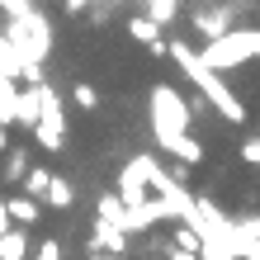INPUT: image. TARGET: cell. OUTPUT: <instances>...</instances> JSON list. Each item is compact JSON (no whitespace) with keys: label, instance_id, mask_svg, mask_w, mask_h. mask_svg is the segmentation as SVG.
I'll use <instances>...</instances> for the list:
<instances>
[{"label":"cell","instance_id":"1","mask_svg":"<svg viewBox=\"0 0 260 260\" xmlns=\"http://www.w3.org/2000/svg\"><path fill=\"white\" fill-rule=\"evenodd\" d=\"M189 100L175 85H156L151 90V137L166 156H175L180 166H199L204 161V142L189 137Z\"/></svg>","mask_w":260,"mask_h":260},{"label":"cell","instance_id":"2","mask_svg":"<svg viewBox=\"0 0 260 260\" xmlns=\"http://www.w3.org/2000/svg\"><path fill=\"white\" fill-rule=\"evenodd\" d=\"M166 57H175V67H180V71H185L189 81L199 85V95H204L213 109L227 118V123H246V104H241L232 90H227V81H222L218 71H208L204 62H199V52L189 48V43H171V52H166Z\"/></svg>","mask_w":260,"mask_h":260},{"label":"cell","instance_id":"3","mask_svg":"<svg viewBox=\"0 0 260 260\" xmlns=\"http://www.w3.org/2000/svg\"><path fill=\"white\" fill-rule=\"evenodd\" d=\"M0 34L10 38L14 52H19V67H24V62L43 67V57L52 52V19H48L38 5L24 10V14H14V19H5V24H0Z\"/></svg>","mask_w":260,"mask_h":260},{"label":"cell","instance_id":"4","mask_svg":"<svg viewBox=\"0 0 260 260\" xmlns=\"http://www.w3.org/2000/svg\"><path fill=\"white\" fill-rule=\"evenodd\" d=\"M199 62L208 71H232V67H246V62H260V24L251 28H232V34L204 43V52H199Z\"/></svg>","mask_w":260,"mask_h":260},{"label":"cell","instance_id":"5","mask_svg":"<svg viewBox=\"0 0 260 260\" xmlns=\"http://www.w3.org/2000/svg\"><path fill=\"white\" fill-rule=\"evenodd\" d=\"M34 90H38V123H34V137H38V147L57 151V147L67 142V109H62V100H57L52 85H34Z\"/></svg>","mask_w":260,"mask_h":260},{"label":"cell","instance_id":"6","mask_svg":"<svg viewBox=\"0 0 260 260\" xmlns=\"http://www.w3.org/2000/svg\"><path fill=\"white\" fill-rule=\"evenodd\" d=\"M156 156H133L128 166H123V171H118V204H123V208H137V204H147V199H151V189H147V175L151 171H156Z\"/></svg>","mask_w":260,"mask_h":260},{"label":"cell","instance_id":"7","mask_svg":"<svg viewBox=\"0 0 260 260\" xmlns=\"http://www.w3.org/2000/svg\"><path fill=\"white\" fill-rule=\"evenodd\" d=\"M246 10V0H227V5H199L194 10V34H204V43H213V38H222V34H232V19Z\"/></svg>","mask_w":260,"mask_h":260},{"label":"cell","instance_id":"8","mask_svg":"<svg viewBox=\"0 0 260 260\" xmlns=\"http://www.w3.org/2000/svg\"><path fill=\"white\" fill-rule=\"evenodd\" d=\"M90 251H100V255H118V260H123L128 237L118 232V227H109V222H100V218H95V232H90Z\"/></svg>","mask_w":260,"mask_h":260},{"label":"cell","instance_id":"9","mask_svg":"<svg viewBox=\"0 0 260 260\" xmlns=\"http://www.w3.org/2000/svg\"><path fill=\"white\" fill-rule=\"evenodd\" d=\"M10 123H19V128H28L34 133V123H38V90H14V104H10Z\"/></svg>","mask_w":260,"mask_h":260},{"label":"cell","instance_id":"10","mask_svg":"<svg viewBox=\"0 0 260 260\" xmlns=\"http://www.w3.org/2000/svg\"><path fill=\"white\" fill-rule=\"evenodd\" d=\"M5 213H10L14 227H28V222L43 218V204H34V199H24V194H14V199H5Z\"/></svg>","mask_w":260,"mask_h":260},{"label":"cell","instance_id":"11","mask_svg":"<svg viewBox=\"0 0 260 260\" xmlns=\"http://www.w3.org/2000/svg\"><path fill=\"white\" fill-rule=\"evenodd\" d=\"M137 14H147L156 28H166V24H175V19H180V0H147Z\"/></svg>","mask_w":260,"mask_h":260},{"label":"cell","instance_id":"12","mask_svg":"<svg viewBox=\"0 0 260 260\" xmlns=\"http://www.w3.org/2000/svg\"><path fill=\"white\" fill-rule=\"evenodd\" d=\"M71 199H76V189L67 185L62 175H52V180H48V189H43V199H38V204H43V208H71Z\"/></svg>","mask_w":260,"mask_h":260},{"label":"cell","instance_id":"13","mask_svg":"<svg viewBox=\"0 0 260 260\" xmlns=\"http://www.w3.org/2000/svg\"><path fill=\"white\" fill-rule=\"evenodd\" d=\"M0 260H28V237H24V227L0 232Z\"/></svg>","mask_w":260,"mask_h":260},{"label":"cell","instance_id":"14","mask_svg":"<svg viewBox=\"0 0 260 260\" xmlns=\"http://www.w3.org/2000/svg\"><path fill=\"white\" fill-rule=\"evenodd\" d=\"M48 180H52V171H43V166H28V175L19 180V194L38 204V199H43V189H48Z\"/></svg>","mask_w":260,"mask_h":260},{"label":"cell","instance_id":"15","mask_svg":"<svg viewBox=\"0 0 260 260\" xmlns=\"http://www.w3.org/2000/svg\"><path fill=\"white\" fill-rule=\"evenodd\" d=\"M24 175H28V151H24V147L5 151V180H10V185H19Z\"/></svg>","mask_w":260,"mask_h":260},{"label":"cell","instance_id":"16","mask_svg":"<svg viewBox=\"0 0 260 260\" xmlns=\"http://www.w3.org/2000/svg\"><path fill=\"white\" fill-rule=\"evenodd\" d=\"M128 34H133L137 43H156V38H161V28L151 24L147 14H133V19H128Z\"/></svg>","mask_w":260,"mask_h":260},{"label":"cell","instance_id":"17","mask_svg":"<svg viewBox=\"0 0 260 260\" xmlns=\"http://www.w3.org/2000/svg\"><path fill=\"white\" fill-rule=\"evenodd\" d=\"M0 71H5L10 81L19 85V52L10 48V38H5V34H0Z\"/></svg>","mask_w":260,"mask_h":260},{"label":"cell","instance_id":"18","mask_svg":"<svg viewBox=\"0 0 260 260\" xmlns=\"http://www.w3.org/2000/svg\"><path fill=\"white\" fill-rule=\"evenodd\" d=\"M71 100H76V104H81V109H85V114H90V109H100V90H95V85H90V81H81V85H76V90H71Z\"/></svg>","mask_w":260,"mask_h":260},{"label":"cell","instance_id":"19","mask_svg":"<svg viewBox=\"0 0 260 260\" xmlns=\"http://www.w3.org/2000/svg\"><path fill=\"white\" fill-rule=\"evenodd\" d=\"M175 251H180V255H199V237L189 232V227H185V222H180V227H175Z\"/></svg>","mask_w":260,"mask_h":260},{"label":"cell","instance_id":"20","mask_svg":"<svg viewBox=\"0 0 260 260\" xmlns=\"http://www.w3.org/2000/svg\"><path fill=\"white\" fill-rule=\"evenodd\" d=\"M34 260H62V241H52V237H48V241L34 251Z\"/></svg>","mask_w":260,"mask_h":260},{"label":"cell","instance_id":"21","mask_svg":"<svg viewBox=\"0 0 260 260\" xmlns=\"http://www.w3.org/2000/svg\"><path fill=\"white\" fill-rule=\"evenodd\" d=\"M241 156H246L251 166H260V137H251V142H241Z\"/></svg>","mask_w":260,"mask_h":260},{"label":"cell","instance_id":"22","mask_svg":"<svg viewBox=\"0 0 260 260\" xmlns=\"http://www.w3.org/2000/svg\"><path fill=\"white\" fill-rule=\"evenodd\" d=\"M147 52H151V57H166V52H171V43L156 38V43H147Z\"/></svg>","mask_w":260,"mask_h":260},{"label":"cell","instance_id":"23","mask_svg":"<svg viewBox=\"0 0 260 260\" xmlns=\"http://www.w3.org/2000/svg\"><path fill=\"white\" fill-rule=\"evenodd\" d=\"M90 5H95V0H67V14H85Z\"/></svg>","mask_w":260,"mask_h":260},{"label":"cell","instance_id":"24","mask_svg":"<svg viewBox=\"0 0 260 260\" xmlns=\"http://www.w3.org/2000/svg\"><path fill=\"white\" fill-rule=\"evenodd\" d=\"M10 227L14 222H10V213H5V199H0V232H10Z\"/></svg>","mask_w":260,"mask_h":260},{"label":"cell","instance_id":"25","mask_svg":"<svg viewBox=\"0 0 260 260\" xmlns=\"http://www.w3.org/2000/svg\"><path fill=\"white\" fill-rule=\"evenodd\" d=\"M95 5H104V10H118V5H123V0H95Z\"/></svg>","mask_w":260,"mask_h":260},{"label":"cell","instance_id":"26","mask_svg":"<svg viewBox=\"0 0 260 260\" xmlns=\"http://www.w3.org/2000/svg\"><path fill=\"white\" fill-rule=\"evenodd\" d=\"M85 260H118V255H100V251H90V255H85Z\"/></svg>","mask_w":260,"mask_h":260},{"label":"cell","instance_id":"27","mask_svg":"<svg viewBox=\"0 0 260 260\" xmlns=\"http://www.w3.org/2000/svg\"><path fill=\"white\" fill-rule=\"evenodd\" d=\"M166 255H171V260H194V255H180V251H166Z\"/></svg>","mask_w":260,"mask_h":260},{"label":"cell","instance_id":"28","mask_svg":"<svg viewBox=\"0 0 260 260\" xmlns=\"http://www.w3.org/2000/svg\"><path fill=\"white\" fill-rule=\"evenodd\" d=\"M0 85H14V81H10V76H5V71H0Z\"/></svg>","mask_w":260,"mask_h":260},{"label":"cell","instance_id":"29","mask_svg":"<svg viewBox=\"0 0 260 260\" xmlns=\"http://www.w3.org/2000/svg\"><path fill=\"white\" fill-rule=\"evenodd\" d=\"M133 5H147V0H133Z\"/></svg>","mask_w":260,"mask_h":260}]
</instances>
